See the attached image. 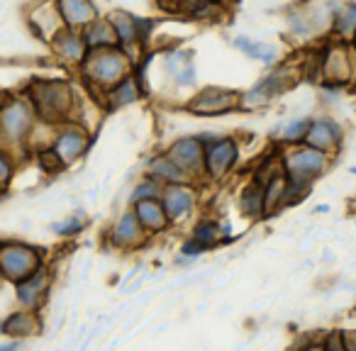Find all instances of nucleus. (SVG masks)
Instances as JSON below:
<instances>
[{"label": "nucleus", "instance_id": "obj_3", "mask_svg": "<svg viewBox=\"0 0 356 351\" xmlns=\"http://www.w3.org/2000/svg\"><path fill=\"white\" fill-rule=\"evenodd\" d=\"M37 110V117L51 124L76 120V88L66 79H30L22 88Z\"/></svg>", "mask_w": 356, "mask_h": 351}, {"label": "nucleus", "instance_id": "obj_29", "mask_svg": "<svg viewBox=\"0 0 356 351\" xmlns=\"http://www.w3.org/2000/svg\"><path fill=\"white\" fill-rule=\"evenodd\" d=\"M193 239L198 247H203V249H213L215 244L220 242V227L213 222V220H203V222H198L195 225V229H193Z\"/></svg>", "mask_w": 356, "mask_h": 351}, {"label": "nucleus", "instance_id": "obj_1", "mask_svg": "<svg viewBox=\"0 0 356 351\" xmlns=\"http://www.w3.org/2000/svg\"><path fill=\"white\" fill-rule=\"evenodd\" d=\"M281 166L288 179V208L302 203L310 195L312 186L332 168L334 156L320 152L307 144H293L281 147Z\"/></svg>", "mask_w": 356, "mask_h": 351}, {"label": "nucleus", "instance_id": "obj_40", "mask_svg": "<svg viewBox=\"0 0 356 351\" xmlns=\"http://www.w3.org/2000/svg\"><path fill=\"white\" fill-rule=\"evenodd\" d=\"M0 351H13V346H0Z\"/></svg>", "mask_w": 356, "mask_h": 351}, {"label": "nucleus", "instance_id": "obj_22", "mask_svg": "<svg viewBox=\"0 0 356 351\" xmlns=\"http://www.w3.org/2000/svg\"><path fill=\"white\" fill-rule=\"evenodd\" d=\"M332 40H339L351 44L356 37V0H341L339 8L334 13V20H332Z\"/></svg>", "mask_w": 356, "mask_h": 351}, {"label": "nucleus", "instance_id": "obj_20", "mask_svg": "<svg viewBox=\"0 0 356 351\" xmlns=\"http://www.w3.org/2000/svg\"><path fill=\"white\" fill-rule=\"evenodd\" d=\"M144 232H147V229L139 225L134 210H127V213L120 215L118 222L113 225L110 239H113L115 247H134V244H139L144 239Z\"/></svg>", "mask_w": 356, "mask_h": 351}, {"label": "nucleus", "instance_id": "obj_15", "mask_svg": "<svg viewBox=\"0 0 356 351\" xmlns=\"http://www.w3.org/2000/svg\"><path fill=\"white\" fill-rule=\"evenodd\" d=\"M49 49L59 64L71 66V69H79L83 64L86 54H88V44L83 40V32L71 30V27H64V30L56 32L54 40L49 42Z\"/></svg>", "mask_w": 356, "mask_h": 351}, {"label": "nucleus", "instance_id": "obj_36", "mask_svg": "<svg viewBox=\"0 0 356 351\" xmlns=\"http://www.w3.org/2000/svg\"><path fill=\"white\" fill-rule=\"evenodd\" d=\"M344 336H346L349 351H356V329H344Z\"/></svg>", "mask_w": 356, "mask_h": 351}, {"label": "nucleus", "instance_id": "obj_12", "mask_svg": "<svg viewBox=\"0 0 356 351\" xmlns=\"http://www.w3.org/2000/svg\"><path fill=\"white\" fill-rule=\"evenodd\" d=\"M344 124L337 117H332V115H312L302 144L320 149V152L330 154V156H337L341 152V147H344Z\"/></svg>", "mask_w": 356, "mask_h": 351}, {"label": "nucleus", "instance_id": "obj_25", "mask_svg": "<svg viewBox=\"0 0 356 351\" xmlns=\"http://www.w3.org/2000/svg\"><path fill=\"white\" fill-rule=\"evenodd\" d=\"M264 205H266V218L288 208V179L283 168L264 186Z\"/></svg>", "mask_w": 356, "mask_h": 351}, {"label": "nucleus", "instance_id": "obj_27", "mask_svg": "<svg viewBox=\"0 0 356 351\" xmlns=\"http://www.w3.org/2000/svg\"><path fill=\"white\" fill-rule=\"evenodd\" d=\"M310 120H312V115H298V117H288L286 122L276 129V139L281 142V147H293V144L305 142Z\"/></svg>", "mask_w": 356, "mask_h": 351}, {"label": "nucleus", "instance_id": "obj_37", "mask_svg": "<svg viewBox=\"0 0 356 351\" xmlns=\"http://www.w3.org/2000/svg\"><path fill=\"white\" fill-rule=\"evenodd\" d=\"M302 351H325V346H322V344H310V346H305Z\"/></svg>", "mask_w": 356, "mask_h": 351}, {"label": "nucleus", "instance_id": "obj_4", "mask_svg": "<svg viewBox=\"0 0 356 351\" xmlns=\"http://www.w3.org/2000/svg\"><path fill=\"white\" fill-rule=\"evenodd\" d=\"M302 81L300 61H278L276 66L266 71L252 88L242 90V110H264L278 98L293 90Z\"/></svg>", "mask_w": 356, "mask_h": 351}, {"label": "nucleus", "instance_id": "obj_39", "mask_svg": "<svg viewBox=\"0 0 356 351\" xmlns=\"http://www.w3.org/2000/svg\"><path fill=\"white\" fill-rule=\"evenodd\" d=\"M351 95H356V79H354V83H351V90H349Z\"/></svg>", "mask_w": 356, "mask_h": 351}, {"label": "nucleus", "instance_id": "obj_30", "mask_svg": "<svg viewBox=\"0 0 356 351\" xmlns=\"http://www.w3.org/2000/svg\"><path fill=\"white\" fill-rule=\"evenodd\" d=\"M161 193H163V186L159 183L156 179H152V176H144V179L139 181V183L134 186V190H132V205L142 203V200L161 198Z\"/></svg>", "mask_w": 356, "mask_h": 351}, {"label": "nucleus", "instance_id": "obj_7", "mask_svg": "<svg viewBox=\"0 0 356 351\" xmlns=\"http://www.w3.org/2000/svg\"><path fill=\"white\" fill-rule=\"evenodd\" d=\"M108 20H110V25L115 27V35H118L120 47H122V49L139 64V59H142V54H144V44H147V40H149L152 22L134 15V13L124 10V8L110 10Z\"/></svg>", "mask_w": 356, "mask_h": 351}, {"label": "nucleus", "instance_id": "obj_35", "mask_svg": "<svg viewBox=\"0 0 356 351\" xmlns=\"http://www.w3.org/2000/svg\"><path fill=\"white\" fill-rule=\"evenodd\" d=\"M203 3L205 0H173V8L181 10V13H186V15H193Z\"/></svg>", "mask_w": 356, "mask_h": 351}, {"label": "nucleus", "instance_id": "obj_19", "mask_svg": "<svg viewBox=\"0 0 356 351\" xmlns=\"http://www.w3.org/2000/svg\"><path fill=\"white\" fill-rule=\"evenodd\" d=\"M232 47L237 51H242L247 59H254V61H259V64H264L266 69H271V66H276L278 61H281V49H278L276 44H271V42L252 40V37L239 35L232 40Z\"/></svg>", "mask_w": 356, "mask_h": 351}, {"label": "nucleus", "instance_id": "obj_38", "mask_svg": "<svg viewBox=\"0 0 356 351\" xmlns=\"http://www.w3.org/2000/svg\"><path fill=\"white\" fill-rule=\"evenodd\" d=\"M6 95H8V90H0V108H3V100H6Z\"/></svg>", "mask_w": 356, "mask_h": 351}, {"label": "nucleus", "instance_id": "obj_2", "mask_svg": "<svg viewBox=\"0 0 356 351\" xmlns=\"http://www.w3.org/2000/svg\"><path fill=\"white\" fill-rule=\"evenodd\" d=\"M137 61L122 49V47H108V49H88L83 64L79 66V76L98 98H103L113 85L127 79L134 71Z\"/></svg>", "mask_w": 356, "mask_h": 351}, {"label": "nucleus", "instance_id": "obj_9", "mask_svg": "<svg viewBox=\"0 0 356 351\" xmlns=\"http://www.w3.org/2000/svg\"><path fill=\"white\" fill-rule=\"evenodd\" d=\"M90 147V132L76 120H69V122H61L56 127L54 142L47 152L56 158L59 166H71L76 158H81Z\"/></svg>", "mask_w": 356, "mask_h": 351}, {"label": "nucleus", "instance_id": "obj_14", "mask_svg": "<svg viewBox=\"0 0 356 351\" xmlns=\"http://www.w3.org/2000/svg\"><path fill=\"white\" fill-rule=\"evenodd\" d=\"M163 71L176 88H193L195 85V54L184 47H171L163 51Z\"/></svg>", "mask_w": 356, "mask_h": 351}, {"label": "nucleus", "instance_id": "obj_10", "mask_svg": "<svg viewBox=\"0 0 356 351\" xmlns=\"http://www.w3.org/2000/svg\"><path fill=\"white\" fill-rule=\"evenodd\" d=\"M42 266V256L35 247L22 242H3L0 244V273L10 281L20 283L37 273Z\"/></svg>", "mask_w": 356, "mask_h": 351}, {"label": "nucleus", "instance_id": "obj_13", "mask_svg": "<svg viewBox=\"0 0 356 351\" xmlns=\"http://www.w3.org/2000/svg\"><path fill=\"white\" fill-rule=\"evenodd\" d=\"M25 22L30 27V32L40 42L49 44L54 40V35L59 30H64V20H61V13L56 8V0H35L25 8Z\"/></svg>", "mask_w": 356, "mask_h": 351}, {"label": "nucleus", "instance_id": "obj_16", "mask_svg": "<svg viewBox=\"0 0 356 351\" xmlns=\"http://www.w3.org/2000/svg\"><path fill=\"white\" fill-rule=\"evenodd\" d=\"M56 8H59L64 25L71 30H86L90 22L100 17L95 0H56Z\"/></svg>", "mask_w": 356, "mask_h": 351}, {"label": "nucleus", "instance_id": "obj_31", "mask_svg": "<svg viewBox=\"0 0 356 351\" xmlns=\"http://www.w3.org/2000/svg\"><path fill=\"white\" fill-rule=\"evenodd\" d=\"M13 171H15V163H13L10 154L6 147H0V188H6L13 179Z\"/></svg>", "mask_w": 356, "mask_h": 351}, {"label": "nucleus", "instance_id": "obj_32", "mask_svg": "<svg viewBox=\"0 0 356 351\" xmlns=\"http://www.w3.org/2000/svg\"><path fill=\"white\" fill-rule=\"evenodd\" d=\"M32 327H35V320H32V315H15L8 320L6 329L8 332H15V334H30Z\"/></svg>", "mask_w": 356, "mask_h": 351}, {"label": "nucleus", "instance_id": "obj_33", "mask_svg": "<svg viewBox=\"0 0 356 351\" xmlns=\"http://www.w3.org/2000/svg\"><path fill=\"white\" fill-rule=\"evenodd\" d=\"M322 346H325V351H349L344 329H332L330 334L322 339Z\"/></svg>", "mask_w": 356, "mask_h": 351}, {"label": "nucleus", "instance_id": "obj_21", "mask_svg": "<svg viewBox=\"0 0 356 351\" xmlns=\"http://www.w3.org/2000/svg\"><path fill=\"white\" fill-rule=\"evenodd\" d=\"M134 215H137L139 225H142L147 232H163V229L171 225L166 210H163L161 198L154 200H142V203H134Z\"/></svg>", "mask_w": 356, "mask_h": 351}, {"label": "nucleus", "instance_id": "obj_17", "mask_svg": "<svg viewBox=\"0 0 356 351\" xmlns=\"http://www.w3.org/2000/svg\"><path fill=\"white\" fill-rule=\"evenodd\" d=\"M161 203L163 210H166L168 220L176 222V220L186 218V215L193 210L195 205V190L191 188V183H171V186H163V193H161Z\"/></svg>", "mask_w": 356, "mask_h": 351}, {"label": "nucleus", "instance_id": "obj_41", "mask_svg": "<svg viewBox=\"0 0 356 351\" xmlns=\"http://www.w3.org/2000/svg\"><path fill=\"white\" fill-rule=\"evenodd\" d=\"M351 47H354V51H356V37H354V42H351Z\"/></svg>", "mask_w": 356, "mask_h": 351}, {"label": "nucleus", "instance_id": "obj_6", "mask_svg": "<svg viewBox=\"0 0 356 351\" xmlns=\"http://www.w3.org/2000/svg\"><path fill=\"white\" fill-rule=\"evenodd\" d=\"M184 110L195 117H222V115L242 113V90L205 85L186 100Z\"/></svg>", "mask_w": 356, "mask_h": 351}, {"label": "nucleus", "instance_id": "obj_11", "mask_svg": "<svg viewBox=\"0 0 356 351\" xmlns=\"http://www.w3.org/2000/svg\"><path fill=\"white\" fill-rule=\"evenodd\" d=\"M168 158L176 163L191 181L195 176H205V139L200 134H188V137H178L166 149Z\"/></svg>", "mask_w": 356, "mask_h": 351}, {"label": "nucleus", "instance_id": "obj_18", "mask_svg": "<svg viewBox=\"0 0 356 351\" xmlns=\"http://www.w3.org/2000/svg\"><path fill=\"white\" fill-rule=\"evenodd\" d=\"M144 93H147V83L132 71L127 79H122L118 85H113L100 100H103L108 110H120V108H124V105L137 103L139 98H144Z\"/></svg>", "mask_w": 356, "mask_h": 351}, {"label": "nucleus", "instance_id": "obj_5", "mask_svg": "<svg viewBox=\"0 0 356 351\" xmlns=\"http://www.w3.org/2000/svg\"><path fill=\"white\" fill-rule=\"evenodd\" d=\"M37 110L25 90H8L0 108V147H20L27 144L37 124Z\"/></svg>", "mask_w": 356, "mask_h": 351}, {"label": "nucleus", "instance_id": "obj_24", "mask_svg": "<svg viewBox=\"0 0 356 351\" xmlns=\"http://www.w3.org/2000/svg\"><path fill=\"white\" fill-rule=\"evenodd\" d=\"M83 32V40L88 44V49H108V47H120L118 35H115V27L110 25L108 15H100L95 22H90Z\"/></svg>", "mask_w": 356, "mask_h": 351}, {"label": "nucleus", "instance_id": "obj_28", "mask_svg": "<svg viewBox=\"0 0 356 351\" xmlns=\"http://www.w3.org/2000/svg\"><path fill=\"white\" fill-rule=\"evenodd\" d=\"M47 283H49V278H47V273L40 268V271L32 273L30 278H25V281L17 283V293H20V297L27 302V305H32V302L40 297V293L47 288Z\"/></svg>", "mask_w": 356, "mask_h": 351}, {"label": "nucleus", "instance_id": "obj_26", "mask_svg": "<svg viewBox=\"0 0 356 351\" xmlns=\"http://www.w3.org/2000/svg\"><path fill=\"white\" fill-rule=\"evenodd\" d=\"M239 210L244 218L249 220H261L266 218V205H264V186L252 179V183L244 186L242 195H239Z\"/></svg>", "mask_w": 356, "mask_h": 351}, {"label": "nucleus", "instance_id": "obj_8", "mask_svg": "<svg viewBox=\"0 0 356 351\" xmlns=\"http://www.w3.org/2000/svg\"><path fill=\"white\" fill-rule=\"evenodd\" d=\"M205 139V176L225 179L239 161V142L232 134H200Z\"/></svg>", "mask_w": 356, "mask_h": 351}, {"label": "nucleus", "instance_id": "obj_23", "mask_svg": "<svg viewBox=\"0 0 356 351\" xmlns=\"http://www.w3.org/2000/svg\"><path fill=\"white\" fill-rule=\"evenodd\" d=\"M147 176H152V179H156L161 186H171V183H188V176H186L181 168L176 166V163L168 158V154H159V156L149 158L147 163Z\"/></svg>", "mask_w": 356, "mask_h": 351}, {"label": "nucleus", "instance_id": "obj_34", "mask_svg": "<svg viewBox=\"0 0 356 351\" xmlns=\"http://www.w3.org/2000/svg\"><path fill=\"white\" fill-rule=\"evenodd\" d=\"M83 229V220L81 218H69V220H64V222H59V225H54V232L56 234H61V237H74L76 232H81Z\"/></svg>", "mask_w": 356, "mask_h": 351}]
</instances>
